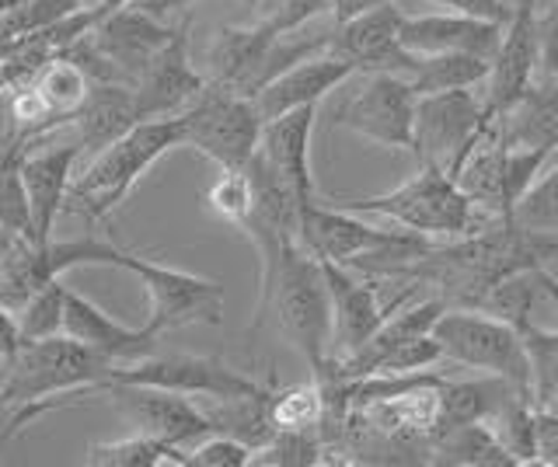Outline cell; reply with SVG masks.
I'll return each mask as SVG.
<instances>
[{"label":"cell","instance_id":"obj_1","mask_svg":"<svg viewBox=\"0 0 558 467\" xmlns=\"http://www.w3.org/2000/svg\"><path fill=\"white\" fill-rule=\"evenodd\" d=\"M258 321L272 315L276 332L307 359L311 373H322L336 345V310L322 258L311 255L296 237L258 251Z\"/></svg>","mask_w":558,"mask_h":467},{"label":"cell","instance_id":"obj_2","mask_svg":"<svg viewBox=\"0 0 558 467\" xmlns=\"http://www.w3.org/2000/svg\"><path fill=\"white\" fill-rule=\"evenodd\" d=\"M345 210L388 217L398 228L412 234H423L429 241H458L485 231L493 217L471 199L464 188L453 182V175L440 164H423L409 182H401L380 196H356L345 199Z\"/></svg>","mask_w":558,"mask_h":467},{"label":"cell","instance_id":"obj_3","mask_svg":"<svg viewBox=\"0 0 558 467\" xmlns=\"http://www.w3.org/2000/svg\"><path fill=\"white\" fill-rule=\"evenodd\" d=\"M116 370L119 362L112 356L92 349L66 332L49 339H25L22 353L4 362V384H0L4 415L52 402V397L70 402V397L95 394L92 388L105 384Z\"/></svg>","mask_w":558,"mask_h":467},{"label":"cell","instance_id":"obj_4","mask_svg":"<svg viewBox=\"0 0 558 467\" xmlns=\"http://www.w3.org/2000/svg\"><path fill=\"white\" fill-rule=\"evenodd\" d=\"M182 147V123L179 115L171 119H147V123L133 126L126 136H119L112 147H105L87 161L84 175H74L70 185L66 210L87 217L92 223H105L116 206L126 199L136 182L165 158L168 150Z\"/></svg>","mask_w":558,"mask_h":467},{"label":"cell","instance_id":"obj_5","mask_svg":"<svg viewBox=\"0 0 558 467\" xmlns=\"http://www.w3.org/2000/svg\"><path fill=\"white\" fill-rule=\"evenodd\" d=\"M548 158H551L548 150L510 147L502 136L499 115H488L482 130L471 136V144L458 153V161L447 171L482 210L510 220L517 202L527 196V188L545 171Z\"/></svg>","mask_w":558,"mask_h":467},{"label":"cell","instance_id":"obj_6","mask_svg":"<svg viewBox=\"0 0 558 467\" xmlns=\"http://www.w3.org/2000/svg\"><path fill=\"white\" fill-rule=\"evenodd\" d=\"M179 123H182V147L220 164V171L248 168L262 144V130H266V119H262L252 95L214 81L179 115Z\"/></svg>","mask_w":558,"mask_h":467},{"label":"cell","instance_id":"obj_7","mask_svg":"<svg viewBox=\"0 0 558 467\" xmlns=\"http://www.w3.org/2000/svg\"><path fill=\"white\" fill-rule=\"evenodd\" d=\"M433 335L440 339L444 356L453 367L482 370L485 377L510 380L531 397V362L520 328L475 307H447Z\"/></svg>","mask_w":558,"mask_h":467},{"label":"cell","instance_id":"obj_8","mask_svg":"<svg viewBox=\"0 0 558 467\" xmlns=\"http://www.w3.org/2000/svg\"><path fill=\"white\" fill-rule=\"evenodd\" d=\"M133 272L140 286L147 290V332H154L157 339L168 332H179V328L189 324H220L223 321V286L217 280H206V275L185 272V269H171L154 262V258L122 255V266Z\"/></svg>","mask_w":558,"mask_h":467},{"label":"cell","instance_id":"obj_9","mask_svg":"<svg viewBox=\"0 0 558 467\" xmlns=\"http://www.w3.org/2000/svg\"><path fill=\"white\" fill-rule=\"evenodd\" d=\"M126 248L101 237H77V241H49V245H32V241H14L4 245V262H0V304L17 310L32 293L46 283L63 280V272L81 266H122Z\"/></svg>","mask_w":558,"mask_h":467},{"label":"cell","instance_id":"obj_10","mask_svg":"<svg viewBox=\"0 0 558 467\" xmlns=\"http://www.w3.org/2000/svg\"><path fill=\"white\" fill-rule=\"evenodd\" d=\"M418 95L401 74H366L336 109V126L388 150H412Z\"/></svg>","mask_w":558,"mask_h":467},{"label":"cell","instance_id":"obj_11","mask_svg":"<svg viewBox=\"0 0 558 467\" xmlns=\"http://www.w3.org/2000/svg\"><path fill=\"white\" fill-rule=\"evenodd\" d=\"M105 384L165 388V391H179V394H189V397L192 394H206V397H217V402H231V397L266 391L255 377L227 367L223 359L192 356V353H168V356L154 353V356H144L136 362H122V367L109 380H105Z\"/></svg>","mask_w":558,"mask_h":467},{"label":"cell","instance_id":"obj_12","mask_svg":"<svg viewBox=\"0 0 558 467\" xmlns=\"http://www.w3.org/2000/svg\"><path fill=\"white\" fill-rule=\"evenodd\" d=\"M401 4H405V0L374 8L353 22L336 25V32H328V49L353 63L356 74L412 77L418 71L423 53H415V49H409L405 39H401V25H405V8Z\"/></svg>","mask_w":558,"mask_h":467},{"label":"cell","instance_id":"obj_13","mask_svg":"<svg viewBox=\"0 0 558 467\" xmlns=\"http://www.w3.org/2000/svg\"><path fill=\"white\" fill-rule=\"evenodd\" d=\"M488 115L493 112L485 106V91L475 95V88L418 95L412 153L423 164L450 168L458 161V153L471 144V136L482 130Z\"/></svg>","mask_w":558,"mask_h":467},{"label":"cell","instance_id":"obj_14","mask_svg":"<svg viewBox=\"0 0 558 467\" xmlns=\"http://www.w3.org/2000/svg\"><path fill=\"white\" fill-rule=\"evenodd\" d=\"M112 394L119 411L136 426V432L171 443V446H196L199 440L214 437L217 422L214 415L196 408L189 394L165 391V388H140V384H101L95 394Z\"/></svg>","mask_w":558,"mask_h":467},{"label":"cell","instance_id":"obj_15","mask_svg":"<svg viewBox=\"0 0 558 467\" xmlns=\"http://www.w3.org/2000/svg\"><path fill=\"white\" fill-rule=\"evenodd\" d=\"M541 0H517L502 42L493 57V71L485 81V106L493 115L510 112L541 77Z\"/></svg>","mask_w":558,"mask_h":467},{"label":"cell","instance_id":"obj_16","mask_svg":"<svg viewBox=\"0 0 558 467\" xmlns=\"http://www.w3.org/2000/svg\"><path fill=\"white\" fill-rule=\"evenodd\" d=\"M328 275V290H331V310H336V356H353L360 353L366 342H371L384 321H388L395 310H401L409 300H415V286H405L398 297L384 300L377 283L371 280H356L349 275L345 266L339 262H322Z\"/></svg>","mask_w":558,"mask_h":467},{"label":"cell","instance_id":"obj_17","mask_svg":"<svg viewBox=\"0 0 558 467\" xmlns=\"http://www.w3.org/2000/svg\"><path fill=\"white\" fill-rule=\"evenodd\" d=\"M209 77H199L189 57V36L179 28L168 46H161L150 57V63L136 77V101H140V119H171L182 115L192 101L203 95Z\"/></svg>","mask_w":558,"mask_h":467},{"label":"cell","instance_id":"obj_18","mask_svg":"<svg viewBox=\"0 0 558 467\" xmlns=\"http://www.w3.org/2000/svg\"><path fill=\"white\" fill-rule=\"evenodd\" d=\"M11 158L22 164V179L28 188V202H32V217H35V231H39V245L52 241V228H57V217L66 210L70 202V185H74L77 164L84 161V150L70 140L60 147H43V150H14L8 147Z\"/></svg>","mask_w":558,"mask_h":467},{"label":"cell","instance_id":"obj_19","mask_svg":"<svg viewBox=\"0 0 558 467\" xmlns=\"http://www.w3.org/2000/svg\"><path fill=\"white\" fill-rule=\"evenodd\" d=\"M314 119H318V106H304L272 119L262 130V144L255 150V158L290 188L301 206L318 202L314 199V171H311Z\"/></svg>","mask_w":558,"mask_h":467},{"label":"cell","instance_id":"obj_20","mask_svg":"<svg viewBox=\"0 0 558 467\" xmlns=\"http://www.w3.org/2000/svg\"><path fill=\"white\" fill-rule=\"evenodd\" d=\"M353 74H356V66L345 57L331 53V49H322V53H311L301 63L287 66L279 77H272L266 88L255 95V106H258L262 119L272 123V119L287 115L293 109L318 106L322 98L342 88Z\"/></svg>","mask_w":558,"mask_h":467},{"label":"cell","instance_id":"obj_21","mask_svg":"<svg viewBox=\"0 0 558 467\" xmlns=\"http://www.w3.org/2000/svg\"><path fill=\"white\" fill-rule=\"evenodd\" d=\"M174 32L179 28H168V25L157 22L154 14L126 4V8L112 11L109 19L92 32V42L105 57V63L119 74V81L136 84L140 71L150 63V57L157 53V49L171 42Z\"/></svg>","mask_w":558,"mask_h":467},{"label":"cell","instance_id":"obj_22","mask_svg":"<svg viewBox=\"0 0 558 467\" xmlns=\"http://www.w3.org/2000/svg\"><path fill=\"white\" fill-rule=\"evenodd\" d=\"M506 22L478 19V14L447 11V14H405L401 39L415 53H475L493 60L502 42Z\"/></svg>","mask_w":558,"mask_h":467},{"label":"cell","instance_id":"obj_23","mask_svg":"<svg viewBox=\"0 0 558 467\" xmlns=\"http://www.w3.org/2000/svg\"><path fill=\"white\" fill-rule=\"evenodd\" d=\"M140 101L136 88L122 81H95L92 95L81 106V112L70 119L74 144L84 150V158H95L105 147H112L119 136H126L133 126H140Z\"/></svg>","mask_w":558,"mask_h":467},{"label":"cell","instance_id":"obj_24","mask_svg":"<svg viewBox=\"0 0 558 467\" xmlns=\"http://www.w3.org/2000/svg\"><path fill=\"white\" fill-rule=\"evenodd\" d=\"M66 335H74L77 342L92 345V349L112 356L119 367L122 362H136L144 356L157 353V335L147 332V324H122L112 315H105L98 304H92L84 293L70 290L66 297V324H63Z\"/></svg>","mask_w":558,"mask_h":467},{"label":"cell","instance_id":"obj_25","mask_svg":"<svg viewBox=\"0 0 558 467\" xmlns=\"http://www.w3.org/2000/svg\"><path fill=\"white\" fill-rule=\"evenodd\" d=\"M499 126L510 147L558 150V81L537 77L531 91L499 115Z\"/></svg>","mask_w":558,"mask_h":467},{"label":"cell","instance_id":"obj_26","mask_svg":"<svg viewBox=\"0 0 558 467\" xmlns=\"http://www.w3.org/2000/svg\"><path fill=\"white\" fill-rule=\"evenodd\" d=\"M429 464H461V467H510L517 464L510 450L502 446L499 432L488 419L464 422L458 429H447L433 440Z\"/></svg>","mask_w":558,"mask_h":467},{"label":"cell","instance_id":"obj_27","mask_svg":"<svg viewBox=\"0 0 558 467\" xmlns=\"http://www.w3.org/2000/svg\"><path fill=\"white\" fill-rule=\"evenodd\" d=\"M493 60L475 53H423L418 71L409 77L415 95H436V91H458V88H478L488 81Z\"/></svg>","mask_w":558,"mask_h":467},{"label":"cell","instance_id":"obj_28","mask_svg":"<svg viewBox=\"0 0 558 467\" xmlns=\"http://www.w3.org/2000/svg\"><path fill=\"white\" fill-rule=\"evenodd\" d=\"M84 464L92 467H165V464H182L189 467V450L171 446L147 437V432H136L126 440H105L92 443L84 454Z\"/></svg>","mask_w":558,"mask_h":467},{"label":"cell","instance_id":"obj_29","mask_svg":"<svg viewBox=\"0 0 558 467\" xmlns=\"http://www.w3.org/2000/svg\"><path fill=\"white\" fill-rule=\"evenodd\" d=\"M523 345L531 362V405L537 411H558V328L523 324Z\"/></svg>","mask_w":558,"mask_h":467},{"label":"cell","instance_id":"obj_30","mask_svg":"<svg viewBox=\"0 0 558 467\" xmlns=\"http://www.w3.org/2000/svg\"><path fill=\"white\" fill-rule=\"evenodd\" d=\"M269 415L276 429H322L328 415L325 384L311 373L304 384H283L269 394Z\"/></svg>","mask_w":558,"mask_h":467},{"label":"cell","instance_id":"obj_31","mask_svg":"<svg viewBox=\"0 0 558 467\" xmlns=\"http://www.w3.org/2000/svg\"><path fill=\"white\" fill-rule=\"evenodd\" d=\"M35 84H39V91L46 95L49 109L57 112V119L66 126L70 119H74L81 112V106L87 101V95H92V74L84 71V66L77 60L70 57H52L46 63V71L35 77Z\"/></svg>","mask_w":558,"mask_h":467},{"label":"cell","instance_id":"obj_32","mask_svg":"<svg viewBox=\"0 0 558 467\" xmlns=\"http://www.w3.org/2000/svg\"><path fill=\"white\" fill-rule=\"evenodd\" d=\"M541 297H545V286H541V266H534V269H523L499 280L478 300L475 310H485V315H496L502 321L523 328V324H531V310Z\"/></svg>","mask_w":558,"mask_h":467},{"label":"cell","instance_id":"obj_33","mask_svg":"<svg viewBox=\"0 0 558 467\" xmlns=\"http://www.w3.org/2000/svg\"><path fill=\"white\" fill-rule=\"evenodd\" d=\"M0 223H4V245L14 241H32L39 245V231H35L28 188L22 179V164L11 153H4V193H0Z\"/></svg>","mask_w":558,"mask_h":467},{"label":"cell","instance_id":"obj_34","mask_svg":"<svg viewBox=\"0 0 558 467\" xmlns=\"http://www.w3.org/2000/svg\"><path fill=\"white\" fill-rule=\"evenodd\" d=\"M66 297H70V286L63 280H52L39 293H32V297L14 310V318H17V324H22L25 339L60 335L63 324H66Z\"/></svg>","mask_w":558,"mask_h":467},{"label":"cell","instance_id":"obj_35","mask_svg":"<svg viewBox=\"0 0 558 467\" xmlns=\"http://www.w3.org/2000/svg\"><path fill=\"white\" fill-rule=\"evenodd\" d=\"M328 443L314 429H276V437L255 450V464L266 467H307V464H325Z\"/></svg>","mask_w":558,"mask_h":467},{"label":"cell","instance_id":"obj_36","mask_svg":"<svg viewBox=\"0 0 558 467\" xmlns=\"http://www.w3.org/2000/svg\"><path fill=\"white\" fill-rule=\"evenodd\" d=\"M81 8V0H25V4L4 11V46L39 36V32L60 25Z\"/></svg>","mask_w":558,"mask_h":467},{"label":"cell","instance_id":"obj_37","mask_svg":"<svg viewBox=\"0 0 558 467\" xmlns=\"http://www.w3.org/2000/svg\"><path fill=\"white\" fill-rule=\"evenodd\" d=\"M209 210H214L220 220L234 223V228H248V220L255 213V188H252V175L248 171H223V175L209 185L206 193Z\"/></svg>","mask_w":558,"mask_h":467},{"label":"cell","instance_id":"obj_38","mask_svg":"<svg viewBox=\"0 0 558 467\" xmlns=\"http://www.w3.org/2000/svg\"><path fill=\"white\" fill-rule=\"evenodd\" d=\"M510 220L527 231L558 234V164L541 171L537 182L527 188V196L517 202Z\"/></svg>","mask_w":558,"mask_h":467},{"label":"cell","instance_id":"obj_39","mask_svg":"<svg viewBox=\"0 0 558 467\" xmlns=\"http://www.w3.org/2000/svg\"><path fill=\"white\" fill-rule=\"evenodd\" d=\"M255 464V450L227 432H214V437L199 440L189 446V467H244Z\"/></svg>","mask_w":558,"mask_h":467},{"label":"cell","instance_id":"obj_40","mask_svg":"<svg viewBox=\"0 0 558 467\" xmlns=\"http://www.w3.org/2000/svg\"><path fill=\"white\" fill-rule=\"evenodd\" d=\"M541 32V77L558 81V0H548L537 14Z\"/></svg>","mask_w":558,"mask_h":467},{"label":"cell","instance_id":"obj_41","mask_svg":"<svg viewBox=\"0 0 558 467\" xmlns=\"http://www.w3.org/2000/svg\"><path fill=\"white\" fill-rule=\"evenodd\" d=\"M429 4L478 14V19H493V22H510V14H513V8H506V0H429Z\"/></svg>","mask_w":558,"mask_h":467},{"label":"cell","instance_id":"obj_42","mask_svg":"<svg viewBox=\"0 0 558 467\" xmlns=\"http://www.w3.org/2000/svg\"><path fill=\"white\" fill-rule=\"evenodd\" d=\"M537 464H558V411H537Z\"/></svg>","mask_w":558,"mask_h":467},{"label":"cell","instance_id":"obj_43","mask_svg":"<svg viewBox=\"0 0 558 467\" xmlns=\"http://www.w3.org/2000/svg\"><path fill=\"white\" fill-rule=\"evenodd\" d=\"M384 4H398V0H331V19H336V25H342V22H353L360 14L384 8Z\"/></svg>","mask_w":558,"mask_h":467},{"label":"cell","instance_id":"obj_44","mask_svg":"<svg viewBox=\"0 0 558 467\" xmlns=\"http://www.w3.org/2000/svg\"><path fill=\"white\" fill-rule=\"evenodd\" d=\"M541 286H545V300L558 310V275H551L548 266H541Z\"/></svg>","mask_w":558,"mask_h":467}]
</instances>
